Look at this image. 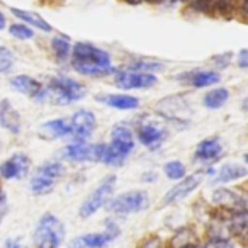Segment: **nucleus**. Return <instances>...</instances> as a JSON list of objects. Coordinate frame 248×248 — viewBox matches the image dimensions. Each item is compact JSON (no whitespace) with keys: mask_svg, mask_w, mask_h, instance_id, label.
<instances>
[{"mask_svg":"<svg viewBox=\"0 0 248 248\" xmlns=\"http://www.w3.org/2000/svg\"><path fill=\"white\" fill-rule=\"evenodd\" d=\"M70 63L77 73L85 77H107L116 73V66H112V58L107 51L90 45V43H75L70 53Z\"/></svg>","mask_w":248,"mask_h":248,"instance_id":"nucleus-1","label":"nucleus"},{"mask_svg":"<svg viewBox=\"0 0 248 248\" xmlns=\"http://www.w3.org/2000/svg\"><path fill=\"white\" fill-rule=\"evenodd\" d=\"M87 93V87L70 77H53L41 92L36 97L39 104H53V106H70L82 100Z\"/></svg>","mask_w":248,"mask_h":248,"instance_id":"nucleus-2","label":"nucleus"},{"mask_svg":"<svg viewBox=\"0 0 248 248\" xmlns=\"http://www.w3.org/2000/svg\"><path fill=\"white\" fill-rule=\"evenodd\" d=\"M65 240V224L53 213H45L39 217L32 233L34 248H60Z\"/></svg>","mask_w":248,"mask_h":248,"instance_id":"nucleus-3","label":"nucleus"},{"mask_svg":"<svg viewBox=\"0 0 248 248\" xmlns=\"http://www.w3.org/2000/svg\"><path fill=\"white\" fill-rule=\"evenodd\" d=\"M63 175H65V165L62 162L51 160V162L43 163L34 170L32 177L29 179V190L34 196L49 194Z\"/></svg>","mask_w":248,"mask_h":248,"instance_id":"nucleus-4","label":"nucleus"},{"mask_svg":"<svg viewBox=\"0 0 248 248\" xmlns=\"http://www.w3.org/2000/svg\"><path fill=\"white\" fill-rule=\"evenodd\" d=\"M150 207V196L146 190H128L116 197H110L107 202V209L112 214H136L146 211Z\"/></svg>","mask_w":248,"mask_h":248,"instance_id":"nucleus-5","label":"nucleus"},{"mask_svg":"<svg viewBox=\"0 0 248 248\" xmlns=\"http://www.w3.org/2000/svg\"><path fill=\"white\" fill-rule=\"evenodd\" d=\"M116 182H117V177L114 175H107L106 179H102V182L89 194V196L83 199V202L80 204V209H78V216L82 219H87V217L93 216L100 207H104L109 199L112 197L114 189H116Z\"/></svg>","mask_w":248,"mask_h":248,"instance_id":"nucleus-6","label":"nucleus"},{"mask_svg":"<svg viewBox=\"0 0 248 248\" xmlns=\"http://www.w3.org/2000/svg\"><path fill=\"white\" fill-rule=\"evenodd\" d=\"M158 83V78L153 73L135 72V70H117L114 73V85L121 90H145L152 89Z\"/></svg>","mask_w":248,"mask_h":248,"instance_id":"nucleus-7","label":"nucleus"},{"mask_svg":"<svg viewBox=\"0 0 248 248\" xmlns=\"http://www.w3.org/2000/svg\"><path fill=\"white\" fill-rule=\"evenodd\" d=\"M104 143L99 145H92L83 140H73L72 143L63 148V158L70 160V162L83 163V162H99L100 155H102Z\"/></svg>","mask_w":248,"mask_h":248,"instance_id":"nucleus-8","label":"nucleus"},{"mask_svg":"<svg viewBox=\"0 0 248 248\" xmlns=\"http://www.w3.org/2000/svg\"><path fill=\"white\" fill-rule=\"evenodd\" d=\"M121 234V228L116 221L109 219L106 221V230L99 231V233H89L78 236L73 241L75 248H106L107 245H110L117 236Z\"/></svg>","mask_w":248,"mask_h":248,"instance_id":"nucleus-9","label":"nucleus"},{"mask_svg":"<svg viewBox=\"0 0 248 248\" xmlns=\"http://www.w3.org/2000/svg\"><path fill=\"white\" fill-rule=\"evenodd\" d=\"M107 145H109L117 155H121L123 158H128L136 145L135 133H133V129L129 128L128 124L117 123L116 126H112V129H110V141L107 143Z\"/></svg>","mask_w":248,"mask_h":248,"instance_id":"nucleus-10","label":"nucleus"},{"mask_svg":"<svg viewBox=\"0 0 248 248\" xmlns=\"http://www.w3.org/2000/svg\"><path fill=\"white\" fill-rule=\"evenodd\" d=\"M202 180H204V172H197V173H194V175H186L163 196L162 204L163 206H170V204L184 201L186 197H189L194 190H197V187L202 184Z\"/></svg>","mask_w":248,"mask_h":248,"instance_id":"nucleus-11","label":"nucleus"},{"mask_svg":"<svg viewBox=\"0 0 248 248\" xmlns=\"http://www.w3.org/2000/svg\"><path fill=\"white\" fill-rule=\"evenodd\" d=\"M167 138V129L162 124L155 123V121H141L136 126V136L135 140H138L143 146L150 150H156Z\"/></svg>","mask_w":248,"mask_h":248,"instance_id":"nucleus-12","label":"nucleus"},{"mask_svg":"<svg viewBox=\"0 0 248 248\" xmlns=\"http://www.w3.org/2000/svg\"><path fill=\"white\" fill-rule=\"evenodd\" d=\"M68 121H70V128H72L73 140H83V141H87L97 129V117L90 109H78Z\"/></svg>","mask_w":248,"mask_h":248,"instance_id":"nucleus-13","label":"nucleus"},{"mask_svg":"<svg viewBox=\"0 0 248 248\" xmlns=\"http://www.w3.org/2000/svg\"><path fill=\"white\" fill-rule=\"evenodd\" d=\"M29 169H31V158L26 153L17 152L0 163V179L21 180L29 173Z\"/></svg>","mask_w":248,"mask_h":248,"instance_id":"nucleus-14","label":"nucleus"},{"mask_svg":"<svg viewBox=\"0 0 248 248\" xmlns=\"http://www.w3.org/2000/svg\"><path fill=\"white\" fill-rule=\"evenodd\" d=\"M189 7L207 16H231L236 0H189Z\"/></svg>","mask_w":248,"mask_h":248,"instance_id":"nucleus-15","label":"nucleus"},{"mask_svg":"<svg viewBox=\"0 0 248 248\" xmlns=\"http://www.w3.org/2000/svg\"><path fill=\"white\" fill-rule=\"evenodd\" d=\"M211 201L221 209H228L230 213H238V211H247V199L236 190L231 189H216L211 196Z\"/></svg>","mask_w":248,"mask_h":248,"instance_id":"nucleus-16","label":"nucleus"},{"mask_svg":"<svg viewBox=\"0 0 248 248\" xmlns=\"http://www.w3.org/2000/svg\"><path fill=\"white\" fill-rule=\"evenodd\" d=\"M177 80L184 83H189L194 89H206V87H213L216 83L221 82V75L214 70H190V72H186L182 75H177Z\"/></svg>","mask_w":248,"mask_h":248,"instance_id":"nucleus-17","label":"nucleus"},{"mask_svg":"<svg viewBox=\"0 0 248 248\" xmlns=\"http://www.w3.org/2000/svg\"><path fill=\"white\" fill-rule=\"evenodd\" d=\"M0 128L9 131L11 135H19L22 129L21 112L9 99H0Z\"/></svg>","mask_w":248,"mask_h":248,"instance_id":"nucleus-18","label":"nucleus"},{"mask_svg":"<svg viewBox=\"0 0 248 248\" xmlns=\"http://www.w3.org/2000/svg\"><path fill=\"white\" fill-rule=\"evenodd\" d=\"M221 155H223V145H221L217 136H211V138L199 141L196 146V152H194V158L202 163L216 162Z\"/></svg>","mask_w":248,"mask_h":248,"instance_id":"nucleus-19","label":"nucleus"},{"mask_svg":"<svg viewBox=\"0 0 248 248\" xmlns=\"http://www.w3.org/2000/svg\"><path fill=\"white\" fill-rule=\"evenodd\" d=\"M97 102H102L104 106L112 107L117 110H135L140 107V99L129 93H107V95H97Z\"/></svg>","mask_w":248,"mask_h":248,"instance_id":"nucleus-20","label":"nucleus"},{"mask_svg":"<svg viewBox=\"0 0 248 248\" xmlns=\"http://www.w3.org/2000/svg\"><path fill=\"white\" fill-rule=\"evenodd\" d=\"M41 136L48 140H62L72 136V128H70V121L65 117H58V119H49L41 124L39 128Z\"/></svg>","mask_w":248,"mask_h":248,"instance_id":"nucleus-21","label":"nucleus"},{"mask_svg":"<svg viewBox=\"0 0 248 248\" xmlns=\"http://www.w3.org/2000/svg\"><path fill=\"white\" fill-rule=\"evenodd\" d=\"M248 173L247 167L241 165V163H223L219 167V170L214 175L213 184H231L236 182V180L245 179Z\"/></svg>","mask_w":248,"mask_h":248,"instance_id":"nucleus-22","label":"nucleus"},{"mask_svg":"<svg viewBox=\"0 0 248 248\" xmlns=\"http://www.w3.org/2000/svg\"><path fill=\"white\" fill-rule=\"evenodd\" d=\"M9 83H11L12 89L17 90L19 93L28 95L29 99H36L43 89V83L39 80H36L34 77L29 75H14Z\"/></svg>","mask_w":248,"mask_h":248,"instance_id":"nucleus-23","label":"nucleus"},{"mask_svg":"<svg viewBox=\"0 0 248 248\" xmlns=\"http://www.w3.org/2000/svg\"><path fill=\"white\" fill-rule=\"evenodd\" d=\"M11 12L16 16L17 19H21L24 24H28L29 28H36L43 32H51L53 28L48 21H46L43 16H39L38 12H32V11H24V9H16L11 7Z\"/></svg>","mask_w":248,"mask_h":248,"instance_id":"nucleus-24","label":"nucleus"},{"mask_svg":"<svg viewBox=\"0 0 248 248\" xmlns=\"http://www.w3.org/2000/svg\"><path fill=\"white\" fill-rule=\"evenodd\" d=\"M228 100H230V90L224 87H214V89L207 90L206 95L202 97V106L206 109L216 110L221 109Z\"/></svg>","mask_w":248,"mask_h":248,"instance_id":"nucleus-25","label":"nucleus"},{"mask_svg":"<svg viewBox=\"0 0 248 248\" xmlns=\"http://www.w3.org/2000/svg\"><path fill=\"white\" fill-rule=\"evenodd\" d=\"M51 49L56 60L65 62V60L70 58V53H72V43H70V39L66 36L56 34L51 38Z\"/></svg>","mask_w":248,"mask_h":248,"instance_id":"nucleus-26","label":"nucleus"},{"mask_svg":"<svg viewBox=\"0 0 248 248\" xmlns=\"http://www.w3.org/2000/svg\"><path fill=\"white\" fill-rule=\"evenodd\" d=\"M163 172H165V175L169 177L170 180H177V182L187 175L186 165H184L180 160H170V162H167L165 165H163Z\"/></svg>","mask_w":248,"mask_h":248,"instance_id":"nucleus-27","label":"nucleus"},{"mask_svg":"<svg viewBox=\"0 0 248 248\" xmlns=\"http://www.w3.org/2000/svg\"><path fill=\"white\" fill-rule=\"evenodd\" d=\"M194 240H196V234H194L189 228H182V230L175 231L172 241H170V247L172 248L189 247V245H194Z\"/></svg>","mask_w":248,"mask_h":248,"instance_id":"nucleus-28","label":"nucleus"},{"mask_svg":"<svg viewBox=\"0 0 248 248\" xmlns=\"http://www.w3.org/2000/svg\"><path fill=\"white\" fill-rule=\"evenodd\" d=\"M16 65V55L7 46H0V73H11Z\"/></svg>","mask_w":248,"mask_h":248,"instance_id":"nucleus-29","label":"nucleus"},{"mask_svg":"<svg viewBox=\"0 0 248 248\" xmlns=\"http://www.w3.org/2000/svg\"><path fill=\"white\" fill-rule=\"evenodd\" d=\"M163 65L158 62H150V60H136V62L129 63L128 70H135V72H143V73H155L162 72Z\"/></svg>","mask_w":248,"mask_h":248,"instance_id":"nucleus-30","label":"nucleus"},{"mask_svg":"<svg viewBox=\"0 0 248 248\" xmlns=\"http://www.w3.org/2000/svg\"><path fill=\"white\" fill-rule=\"evenodd\" d=\"M9 34L16 39H21V41L34 38V31H32L28 24H24V22H21V24H12L11 28H9Z\"/></svg>","mask_w":248,"mask_h":248,"instance_id":"nucleus-31","label":"nucleus"},{"mask_svg":"<svg viewBox=\"0 0 248 248\" xmlns=\"http://www.w3.org/2000/svg\"><path fill=\"white\" fill-rule=\"evenodd\" d=\"M201 248H234V245L231 243L228 238H223V236H213L207 240V243Z\"/></svg>","mask_w":248,"mask_h":248,"instance_id":"nucleus-32","label":"nucleus"},{"mask_svg":"<svg viewBox=\"0 0 248 248\" xmlns=\"http://www.w3.org/2000/svg\"><path fill=\"white\" fill-rule=\"evenodd\" d=\"M211 62L214 63V66H216L217 70H221V68H226V66L230 65L231 56H230V53H226V55H216Z\"/></svg>","mask_w":248,"mask_h":248,"instance_id":"nucleus-33","label":"nucleus"},{"mask_svg":"<svg viewBox=\"0 0 248 248\" xmlns=\"http://www.w3.org/2000/svg\"><path fill=\"white\" fill-rule=\"evenodd\" d=\"M9 213V199H7V194L4 190H0V224L4 221V217L7 216Z\"/></svg>","mask_w":248,"mask_h":248,"instance_id":"nucleus-34","label":"nucleus"},{"mask_svg":"<svg viewBox=\"0 0 248 248\" xmlns=\"http://www.w3.org/2000/svg\"><path fill=\"white\" fill-rule=\"evenodd\" d=\"M236 65L240 66L241 70H247L248 68V49H241L236 56Z\"/></svg>","mask_w":248,"mask_h":248,"instance_id":"nucleus-35","label":"nucleus"},{"mask_svg":"<svg viewBox=\"0 0 248 248\" xmlns=\"http://www.w3.org/2000/svg\"><path fill=\"white\" fill-rule=\"evenodd\" d=\"M5 248H28V247H24V245L16 240H7L5 241Z\"/></svg>","mask_w":248,"mask_h":248,"instance_id":"nucleus-36","label":"nucleus"},{"mask_svg":"<svg viewBox=\"0 0 248 248\" xmlns=\"http://www.w3.org/2000/svg\"><path fill=\"white\" fill-rule=\"evenodd\" d=\"M156 173L155 172H152V173H145V175H143V180H145V182H155L156 180Z\"/></svg>","mask_w":248,"mask_h":248,"instance_id":"nucleus-37","label":"nucleus"},{"mask_svg":"<svg viewBox=\"0 0 248 248\" xmlns=\"http://www.w3.org/2000/svg\"><path fill=\"white\" fill-rule=\"evenodd\" d=\"M5 24H7V19H5L4 12L0 11V31H4V29H5Z\"/></svg>","mask_w":248,"mask_h":248,"instance_id":"nucleus-38","label":"nucleus"},{"mask_svg":"<svg viewBox=\"0 0 248 248\" xmlns=\"http://www.w3.org/2000/svg\"><path fill=\"white\" fill-rule=\"evenodd\" d=\"M165 2H169V4H180V2H184V0H165Z\"/></svg>","mask_w":248,"mask_h":248,"instance_id":"nucleus-39","label":"nucleus"},{"mask_svg":"<svg viewBox=\"0 0 248 248\" xmlns=\"http://www.w3.org/2000/svg\"><path fill=\"white\" fill-rule=\"evenodd\" d=\"M0 190H2V187H0Z\"/></svg>","mask_w":248,"mask_h":248,"instance_id":"nucleus-40","label":"nucleus"}]
</instances>
